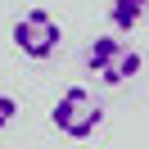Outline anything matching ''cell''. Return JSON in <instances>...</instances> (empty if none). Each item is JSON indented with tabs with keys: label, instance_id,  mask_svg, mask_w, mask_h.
Instances as JSON below:
<instances>
[{
	"label": "cell",
	"instance_id": "1",
	"mask_svg": "<svg viewBox=\"0 0 149 149\" xmlns=\"http://www.w3.org/2000/svg\"><path fill=\"white\" fill-rule=\"evenodd\" d=\"M50 122H54V131L68 136V140H91L95 131L104 127V104L95 100L86 86H68L54 100V109H50Z\"/></svg>",
	"mask_w": 149,
	"mask_h": 149
},
{
	"label": "cell",
	"instance_id": "2",
	"mask_svg": "<svg viewBox=\"0 0 149 149\" xmlns=\"http://www.w3.org/2000/svg\"><path fill=\"white\" fill-rule=\"evenodd\" d=\"M86 68H91L95 77H100L104 86H122V81H131V77L140 72V50L136 45H127V41H118V36H95L91 45H86Z\"/></svg>",
	"mask_w": 149,
	"mask_h": 149
},
{
	"label": "cell",
	"instance_id": "3",
	"mask_svg": "<svg viewBox=\"0 0 149 149\" xmlns=\"http://www.w3.org/2000/svg\"><path fill=\"white\" fill-rule=\"evenodd\" d=\"M9 41L23 59H50L59 50V41H63V27H59V18L50 9H27V14L14 18Z\"/></svg>",
	"mask_w": 149,
	"mask_h": 149
},
{
	"label": "cell",
	"instance_id": "4",
	"mask_svg": "<svg viewBox=\"0 0 149 149\" xmlns=\"http://www.w3.org/2000/svg\"><path fill=\"white\" fill-rule=\"evenodd\" d=\"M149 18V0H109V23L113 32H136Z\"/></svg>",
	"mask_w": 149,
	"mask_h": 149
},
{
	"label": "cell",
	"instance_id": "5",
	"mask_svg": "<svg viewBox=\"0 0 149 149\" xmlns=\"http://www.w3.org/2000/svg\"><path fill=\"white\" fill-rule=\"evenodd\" d=\"M14 118H18V100H14V95H5V91H0V131L9 127Z\"/></svg>",
	"mask_w": 149,
	"mask_h": 149
}]
</instances>
